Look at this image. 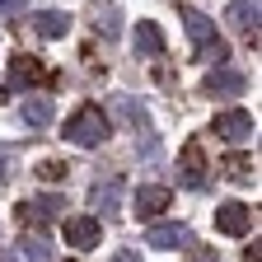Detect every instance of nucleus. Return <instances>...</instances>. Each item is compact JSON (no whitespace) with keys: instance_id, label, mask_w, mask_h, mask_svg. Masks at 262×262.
Listing matches in <instances>:
<instances>
[{"instance_id":"obj_20","label":"nucleus","mask_w":262,"mask_h":262,"mask_svg":"<svg viewBox=\"0 0 262 262\" xmlns=\"http://www.w3.org/2000/svg\"><path fill=\"white\" fill-rule=\"evenodd\" d=\"M225 173H229V178H248V173H253V159H248V155H229V159H225Z\"/></svg>"},{"instance_id":"obj_8","label":"nucleus","mask_w":262,"mask_h":262,"mask_svg":"<svg viewBox=\"0 0 262 262\" xmlns=\"http://www.w3.org/2000/svg\"><path fill=\"white\" fill-rule=\"evenodd\" d=\"M178 169H183V187H192V192L206 187V155H202V145H187L183 159H178Z\"/></svg>"},{"instance_id":"obj_22","label":"nucleus","mask_w":262,"mask_h":262,"mask_svg":"<svg viewBox=\"0 0 262 262\" xmlns=\"http://www.w3.org/2000/svg\"><path fill=\"white\" fill-rule=\"evenodd\" d=\"M113 262H141V253H131V248H122V253H113Z\"/></svg>"},{"instance_id":"obj_17","label":"nucleus","mask_w":262,"mask_h":262,"mask_svg":"<svg viewBox=\"0 0 262 262\" xmlns=\"http://www.w3.org/2000/svg\"><path fill=\"white\" fill-rule=\"evenodd\" d=\"M94 28L103 33V38H117V10L113 5H98L94 10Z\"/></svg>"},{"instance_id":"obj_13","label":"nucleus","mask_w":262,"mask_h":262,"mask_svg":"<svg viewBox=\"0 0 262 262\" xmlns=\"http://www.w3.org/2000/svg\"><path fill=\"white\" fill-rule=\"evenodd\" d=\"M42 75V66L33 56H14V75H10V94H24V84H33Z\"/></svg>"},{"instance_id":"obj_1","label":"nucleus","mask_w":262,"mask_h":262,"mask_svg":"<svg viewBox=\"0 0 262 262\" xmlns=\"http://www.w3.org/2000/svg\"><path fill=\"white\" fill-rule=\"evenodd\" d=\"M66 141H71V145H80V150L103 145V141H108V113L98 108V103L75 108L71 117H66Z\"/></svg>"},{"instance_id":"obj_19","label":"nucleus","mask_w":262,"mask_h":262,"mask_svg":"<svg viewBox=\"0 0 262 262\" xmlns=\"http://www.w3.org/2000/svg\"><path fill=\"white\" fill-rule=\"evenodd\" d=\"M19 253H24V262H47V257H52L42 239H24V244H19Z\"/></svg>"},{"instance_id":"obj_9","label":"nucleus","mask_w":262,"mask_h":262,"mask_svg":"<svg viewBox=\"0 0 262 262\" xmlns=\"http://www.w3.org/2000/svg\"><path fill=\"white\" fill-rule=\"evenodd\" d=\"M131 42H136V56H164V33H159V24H150V19L136 24Z\"/></svg>"},{"instance_id":"obj_5","label":"nucleus","mask_w":262,"mask_h":262,"mask_svg":"<svg viewBox=\"0 0 262 262\" xmlns=\"http://www.w3.org/2000/svg\"><path fill=\"white\" fill-rule=\"evenodd\" d=\"M215 229H220V234H229V239H244L248 229H253V206H244V202L215 206Z\"/></svg>"},{"instance_id":"obj_11","label":"nucleus","mask_w":262,"mask_h":262,"mask_svg":"<svg viewBox=\"0 0 262 262\" xmlns=\"http://www.w3.org/2000/svg\"><path fill=\"white\" fill-rule=\"evenodd\" d=\"M33 28H38L42 38H66V33H71V14H61V10H38V14H33Z\"/></svg>"},{"instance_id":"obj_18","label":"nucleus","mask_w":262,"mask_h":262,"mask_svg":"<svg viewBox=\"0 0 262 262\" xmlns=\"http://www.w3.org/2000/svg\"><path fill=\"white\" fill-rule=\"evenodd\" d=\"M61 206H66V196L61 192H42L38 202H33V211H38L42 220H52V215H61Z\"/></svg>"},{"instance_id":"obj_21","label":"nucleus","mask_w":262,"mask_h":262,"mask_svg":"<svg viewBox=\"0 0 262 262\" xmlns=\"http://www.w3.org/2000/svg\"><path fill=\"white\" fill-rule=\"evenodd\" d=\"M38 173H42L47 183H56V178H66V164H61V159H42V164H38Z\"/></svg>"},{"instance_id":"obj_15","label":"nucleus","mask_w":262,"mask_h":262,"mask_svg":"<svg viewBox=\"0 0 262 262\" xmlns=\"http://www.w3.org/2000/svg\"><path fill=\"white\" fill-rule=\"evenodd\" d=\"M117 113H126V122L136 126V131H150V113L136 103V98H117Z\"/></svg>"},{"instance_id":"obj_14","label":"nucleus","mask_w":262,"mask_h":262,"mask_svg":"<svg viewBox=\"0 0 262 262\" xmlns=\"http://www.w3.org/2000/svg\"><path fill=\"white\" fill-rule=\"evenodd\" d=\"M24 122L28 126H47L52 122V98H24Z\"/></svg>"},{"instance_id":"obj_23","label":"nucleus","mask_w":262,"mask_h":262,"mask_svg":"<svg viewBox=\"0 0 262 262\" xmlns=\"http://www.w3.org/2000/svg\"><path fill=\"white\" fill-rule=\"evenodd\" d=\"M244 262H257V244H253V248H248V253H244Z\"/></svg>"},{"instance_id":"obj_12","label":"nucleus","mask_w":262,"mask_h":262,"mask_svg":"<svg viewBox=\"0 0 262 262\" xmlns=\"http://www.w3.org/2000/svg\"><path fill=\"white\" fill-rule=\"evenodd\" d=\"M225 19L234 24V28H253L257 33V0H234V5H225Z\"/></svg>"},{"instance_id":"obj_2","label":"nucleus","mask_w":262,"mask_h":262,"mask_svg":"<svg viewBox=\"0 0 262 262\" xmlns=\"http://www.w3.org/2000/svg\"><path fill=\"white\" fill-rule=\"evenodd\" d=\"M183 28H187V38L196 42V52H202V61H215V66H225V42L215 38V19H206L202 10H183Z\"/></svg>"},{"instance_id":"obj_24","label":"nucleus","mask_w":262,"mask_h":262,"mask_svg":"<svg viewBox=\"0 0 262 262\" xmlns=\"http://www.w3.org/2000/svg\"><path fill=\"white\" fill-rule=\"evenodd\" d=\"M5 178H10V169H5V159H0V183H5Z\"/></svg>"},{"instance_id":"obj_4","label":"nucleus","mask_w":262,"mask_h":262,"mask_svg":"<svg viewBox=\"0 0 262 262\" xmlns=\"http://www.w3.org/2000/svg\"><path fill=\"white\" fill-rule=\"evenodd\" d=\"M173 192L159 187V183H141L136 192H131V211H136V220H159L164 211H169Z\"/></svg>"},{"instance_id":"obj_16","label":"nucleus","mask_w":262,"mask_h":262,"mask_svg":"<svg viewBox=\"0 0 262 262\" xmlns=\"http://www.w3.org/2000/svg\"><path fill=\"white\" fill-rule=\"evenodd\" d=\"M117 196H122V178H108V183H98V187H94V206L113 211V206H117Z\"/></svg>"},{"instance_id":"obj_10","label":"nucleus","mask_w":262,"mask_h":262,"mask_svg":"<svg viewBox=\"0 0 262 262\" xmlns=\"http://www.w3.org/2000/svg\"><path fill=\"white\" fill-rule=\"evenodd\" d=\"M206 94H220V98L244 94V75H239V71H225V66H215V71L206 75Z\"/></svg>"},{"instance_id":"obj_6","label":"nucleus","mask_w":262,"mask_h":262,"mask_svg":"<svg viewBox=\"0 0 262 262\" xmlns=\"http://www.w3.org/2000/svg\"><path fill=\"white\" fill-rule=\"evenodd\" d=\"M145 244L159 248V253H173V248H187V244H192V229L164 220V225H150V229H145Z\"/></svg>"},{"instance_id":"obj_3","label":"nucleus","mask_w":262,"mask_h":262,"mask_svg":"<svg viewBox=\"0 0 262 262\" xmlns=\"http://www.w3.org/2000/svg\"><path fill=\"white\" fill-rule=\"evenodd\" d=\"M61 234H66L71 248H98V244H103V220H98V215H66Z\"/></svg>"},{"instance_id":"obj_7","label":"nucleus","mask_w":262,"mask_h":262,"mask_svg":"<svg viewBox=\"0 0 262 262\" xmlns=\"http://www.w3.org/2000/svg\"><path fill=\"white\" fill-rule=\"evenodd\" d=\"M215 136H225V141H248V136H253V117H248L244 108L215 113Z\"/></svg>"}]
</instances>
